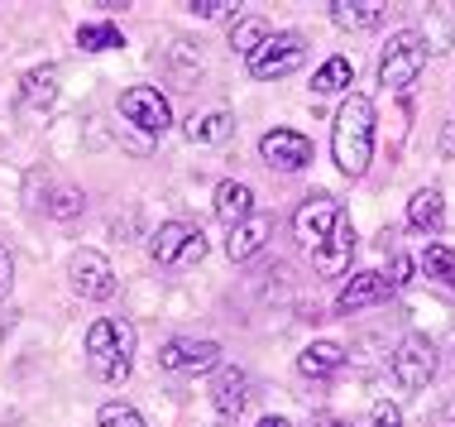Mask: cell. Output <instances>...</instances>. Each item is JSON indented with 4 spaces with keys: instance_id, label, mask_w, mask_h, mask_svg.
I'll return each instance as SVG.
<instances>
[{
    "instance_id": "cell-10",
    "label": "cell",
    "mask_w": 455,
    "mask_h": 427,
    "mask_svg": "<svg viewBox=\"0 0 455 427\" xmlns=\"http://www.w3.org/2000/svg\"><path fill=\"white\" fill-rule=\"evenodd\" d=\"M158 365L173 375H196V370H216L220 365V346L216 341H196V336H173L158 350Z\"/></svg>"
},
{
    "instance_id": "cell-16",
    "label": "cell",
    "mask_w": 455,
    "mask_h": 427,
    "mask_svg": "<svg viewBox=\"0 0 455 427\" xmlns=\"http://www.w3.org/2000/svg\"><path fill=\"white\" fill-rule=\"evenodd\" d=\"M58 82H63L58 63H44V68L24 72V77H20V106H29V111L53 106V101H58Z\"/></svg>"
},
{
    "instance_id": "cell-34",
    "label": "cell",
    "mask_w": 455,
    "mask_h": 427,
    "mask_svg": "<svg viewBox=\"0 0 455 427\" xmlns=\"http://www.w3.org/2000/svg\"><path fill=\"white\" fill-rule=\"evenodd\" d=\"M316 427H336V418H316Z\"/></svg>"
},
{
    "instance_id": "cell-9",
    "label": "cell",
    "mask_w": 455,
    "mask_h": 427,
    "mask_svg": "<svg viewBox=\"0 0 455 427\" xmlns=\"http://www.w3.org/2000/svg\"><path fill=\"white\" fill-rule=\"evenodd\" d=\"M72 293L87 302H106L116 293V270L101 250H77L72 254Z\"/></svg>"
},
{
    "instance_id": "cell-32",
    "label": "cell",
    "mask_w": 455,
    "mask_h": 427,
    "mask_svg": "<svg viewBox=\"0 0 455 427\" xmlns=\"http://www.w3.org/2000/svg\"><path fill=\"white\" fill-rule=\"evenodd\" d=\"M441 149L455 154V125H446V135H441Z\"/></svg>"
},
{
    "instance_id": "cell-26",
    "label": "cell",
    "mask_w": 455,
    "mask_h": 427,
    "mask_svg": "<svg viewBox=\"0 0 455 427\" xmlns=\"http://www.w3.org/2000/svg\"><path fill=\"white\" fill-rule=\"evenodd\" d=\"M96 427H149L140 418V408H130V404H101V413H96Z\"/></svg>"
},
{
    "instance_id": "cell-27",
    "label": "cell",
    "mask_w": 455,
    "mask_h": 427,
    "mask_svg": "<svg viewBox=\"0 0 455 427\" xmlns=\"http://www.w3.org/2000/svg\"><path fill=\"white\" fill-rule=\"evenodd\" d=\"M82 206H87V197H82L77 188H58L53 202H48V216H58V222H72V216H82Z\"/></svg>"
},
{
    "instance_id": "cell-24",
    "label": "cell",
    "mask_w": 455,
    "mask_h": 427,
    "mask_svg": "<svg viewBox=\"0 0 455 427\" xmlns=\"http://www.w3.org/2000/svg\"><path fill=\"white\" fill-rule=\"evenodd\" d=\"M77 44L87 48V53H106V48H125V34H120L116 24H82Z\"/></svg>"
},
{
    "instance_id": "cell-31",
    "label": "cell",
    "mask_w": 455,
    "mask_h": 427,
    "mask_svg": "<svg viewBox=\"0 0 455 427\" xmlns=\"http://www.w3.org/2000/svg\"><path fill=\"white\" fill-rule=\"evenodd\" d=\"M5 284H10V254L0 250V293H5Z\"/></svg>"
},
{
    "instance_id": "cell-2",
    "label": "cell",
    "mask_w": 455,
    "mask_h": 427,
    "mask_svg": "<svg viewBox=\"0 0 455 427\" xmlns=\"http://www.w3.org/2000/svg\"><path fill=\"white\" fill-rule=\"evenodd\" d=\"M87 365L96 380L106 384H125L130 370H134V326L125 317H101L92 322L87 332Z\"/></svg>"
},
{
    "instance_id": "cell-14",
    "label": "cell",
    "mask_w": 455,
    "mask_h": 427,
    "mask_svg": "<svg viewBox=\"0 0 455 427\" xmlns=\"http://www.w3.org/2000/svg\"><path fill=\"white\" fill-rule=\"evenodd\" d=\"M350 254H355V226H350V216L340 212L336 230H331L326 246L316 250V274H326V278L346 274V270H350Z\"/></svg>"
},
{
    "instance_id": "cell-20",
    "label": "cell",
    "mask_w": 455,
    "mask_h": 427,
    "mask_svg": "<svg viewBox=\"0 0 455 427\" xmlns=\"http://www.w3.org/2000/svg\"><path fill=\"white\" fill-rule=\"evenodd\" d=\"M408 222L417 230H441L446 226V197H441V188H422V192H412V202H408Z\"/></svg>"
},
{
    "instance_id": "cell-12",
    "label": "cell",
    "mask_w": 455,
    "mask_h": 427,
    "mask_svg": "<svg viewBox=\"0 0 455 427\" xmlns=\"http://www.w3.org/2000/svg\"><path fill=\"white\" fill-rule=\"evenodd\" d=\"M244 404H250V375L240 365H216V380H212V408L226 423H235Z\"/></svg>"
},
{
    "instance_id": "cell-22",
    "label": "cell",
    "mask_w": 455,
    "mask_h": 427,
    "mask_svg": "<svg viewBox=\"0 0 455 427\" xmlns=\"http://www.w3.org/2000/svg\"><path fill=\"white\" fill-rule=\"evenodd\" d=\"M264 39H268V20H264V15H244V20L230 24V48H235V53H244V58H250Z\"/></svg>"
},
{
    "instance_id": "cell-4",
    "label": "cell",
    "mask_w": 455,
    "mask_h": 427,
    "mask_svg": "<svg viewBox=\"0 0 455 427\" xmlns=\"http://www.w3.org/2000/svg\"><path fill=\"white\" fill-rule=\"evenodd\" d=\"M250 77L254 82H274V77H288V72H298L307 63V39L302 34H292V29H283V34H268V39L254 48L250 58Z\"/></svg>"
},
{
    "instance_id": "cell-7",
    "label": "cell",
    "mask_w": 455,
    "mask_h": 427,
    "mask_svg": "<svg viewBox=\"0 0 455 427\" xmlns=\"http://www.w3.org/2000/svg\"><path fill=\"white\" fill-rule=\"evenodd\" d=\"M388 365H393V380L403 389H427L436 375V346L427 336H403Z\"/></svg>"
},
{
    "instance_id": "cell-17",
    "label": "cell",
    "mask_w": 455,
    "mask_h": 427,
    "mask_svg": "<svg viewBox=\"0 0 455 427\" xmlns=\"http://www.w3.org/2000/svg\"><path fill=\"white\" fill-rule=\"evenodd\" d=\"M268 236H274V226L264 222V216H250V222H240V226H230V240H226V254L235 264L244 260H254L264 246H268Z\"/></svg>"
},
{
    "instance_id": "cell-30",
    "label": "cell",
    "mask_w": 455,
    "mask_h": 427,
    "mask_svg": "<svg viewBox=\"0 0 455 427\" xmlns=\"http://www.w3.org/2000/svg\"><path fill=\"white\" fill-rule=\"evenodd\" d=\"M192 15H202V20H216V15H226V10H235L230 0H192Z\"/></svg>"
},
{
    "instance_id": "cell-19",
    "label": "cell",
    "mask_w": 455,
    "mask_h": 427,
    "mask_svg": "<svg viewBox=\"0 0 455 427\" xmlns=\"http://www.w3.org/2000/svg\"><path fill=\"white\" fill-rule=\"evenodd\" d=\"M326 10L340 29H379V20H384V5H379V0H331Z\"/></svg>"
},
{
    "instance_id": "cell-18",
    "label": "cell",
    "mask_w": 455,
    "mask_h": 427,
    "mask_svg": "<svg viewBox=\"0 0 455 427\" xmlns=\"http://www.w3.org/2000/svg\"><path fill=\"white\" fill-rule=\"evenodd\" d=\"M216 216L226 226L250 222V216H254V188H250V182H235V178L220 182V188H216Z\"/></svg>"
},
{
    "instance_id": "cell-8",
    "label": "cell",
    "mask_w": 455,
    "mask_h": 427,
    "mask_svg": "<svg viewBox=\"0 0 455 427\" xmlns=\"http://www.w3.org/2000/svg\"><path fill=\"white\" fill-rule=\"evenodd\" d=\"M120 116H125L134 130H144V135H164V130L173 125L168 96L158 87H130L125 96H120Z\"/></svg>"
},
{
    "instance_id": "cell-5",
    "label": "cell",
    "mask_w": 455,
    "mask_h": 427,
    "mask_svg": "<svg viewBox=\"0 0 455 427\" xmlns=\"http://www.w3.org/2000/svg\"><path fill=\"white\" fill-rule=\"evenodd\" d=\"M149 254L164 270H188V264H196L206 254V240H202V230L188 226V222H164L149 240Z\"/></svg>"
},
{
    "instance_id": "cell-36",
    "label": "cell",
    "mask_w": 455,
    "mask_h": 427,
    "mask_svg": "<svg viewBox=\"0 0 455 427\" xmlns=\"http://www.w3.org/2000/svg\"><path fill=\"white\" fill-rule=\"evenodd\" d=\"M336 427H346V423H336Z\"/></svg>"
},
{
    "instance_id": "cell-15",
    "label": "cell",
    "mask_w": 455,
    "mask_h": 427,
    "mask_svg": "<svg viewBox=\"0 0 455 427\" xmlns=\"http://www.w3.org/2000/svg\"><path fill=\"white\" fill-rule=\"evenodd\" d=\"M340 365H346V346H340V341H312L298 356V375L302 380H331Z\"/></svg>"
},
{
    "instance_id": "cell-33",
    "label": "cell",
    "mask_w": 455,
    "mask_h": 427,
    "mask_svg": "<svg viewBox=\"0 0 455 427\" xmlns=\"http://www.w3.org/2000/svg\"><path fill=\"white\" fill-rule=\"evenodd\" d=\"M259 427H292V423H288V418H264Z\"/></svg>"
},
{
    "instance_id": "cell-25",
    "label": "cell",
    "mask_w": 455,
    "mask_h": 427,
    "mask_svg": "<svg viewBox=\"0 0 455 427\" xmlns=\"http://www.w3.org/2000/svg\"><path fill=\"white\" fill-rule=\"evenodd\" d=\"M422 270H427V278H441L446 288H455V250L451 246H427Z\"/></svg>"
},
{
    "instance_id": "cell-13",
    "label": "cell",
    "mask_w": 455,
    "mask_h": 427,
    "mask_svg": "<svg viewBox=\"0 0 455 427\" xmlns=\"http://www.w3.org/2000/svg\"><path fill=\"white\" fill-rule=\"evenodd\" d=\"M388 278L379 274V270H364V274H350V284L336 293V312H360V308H374V302H384L388 298Z\"/></svg>"
},
{
    "instance_id": "cell-21",
    "label": "cell",
    "mask_w": 455,
    "mask_h": 427,
    "mask_svg": "<svg viewBox=\"0 0 455 427\" xmlns=\"http://www.w3.org/2000/svg\"><path fill=\"white\" fill-rule=\"evenodd\" d=\"M350 82H355V63H350V58H340V53H336V58H326V63L312 72V92H316V96L346 92Z\"/></svg>"
},
{
    "instance_id": "cell-6",
    "label": "cell",
    "mask_w": 455,
    "mask_h": 427,
    "mask_svg": "<svg viewBox=\"0 0 455 427\" xmlns=\"http://www.w3.org/2000/svg\"><path fill=\"white\" fill-rule=\"evenodd\" d=\"M336 222H340V202L331 197V192H316V197H307L298 212H292V236H298V246H307L316 254L326 246V236L336 230Z\"/></svg>"
},
{
    "instance_id": "cell-1",
    "label": "cell",
    "mask_w": 455,
    "mask_h": 427,
    "mask_svg": "<svg viewBox=\"0 0 455 427\" xmlns=\"http://www.w3.org/2000/svg\"><path fill=\"white\" fill-rule=\"evenodd\" d=\"M331 154H336V168L346 178H364L369 158H374V101L360 92H350L336 111V125H331Z\"/></svg>"
},
{
    "instance_id": "cell-28",
    "label": "cell",
    "mask_w": 455,
    "mask_h": 427,
    "mask_svg": "<svg viewBox=\"0 0 455 427\" xmlns=\"http://www.w3.org/2000/svg\"><path fill=\"white\" fill-rule=\"evenodd\" d=\"M384 278H388V288H403V284L412 278V260L393 250V260H388V274H384Z\"/></svg>"
},
{
    "instance_id": "cell-11",
    "label": "cell",
    "mask_w": 455,
    "mask_h": 427,
    "mask_svg": "<svg viewBox=\"0 0 455 427\" xmlns=\"http://www.w3.org/2000/svg\"><path fill=\"white\" fill-rule=\"evenodd\" d=\"M259 154L268 168H278V173H298V168L312 164V140L298 135V130H268L259 140Z\"/></svg>"
},
{
    "instance_id": "cell-3",
    "label": "cell",
    "mask_w": 455,
    "mask_h": 427,
    "mask_svg": "<svg viewBox=\"0 0 455 427\" xmlns=\"http://www.w3.org/2000/svg\"><path fill=\"white\" fill-rule=\"evenodd\" d=\"M427 39L417 29H398L388 39L384 48V58H379V82H384L388 92H408L417 77H422V68H427Z\"/></svg>"
},
{
    "instance_id": "cell-29",
    "label": "cell",
    "mask_w": 455,
    "mask_h": 427,
    "mask_svg": "<svg viewBox=\"0 0 455 427\" xmlns=\"http://www.w3.org/2000/svg\"><path fill=\"white\" fill-rule=\"evenodd\" d=\"M369 427H403L398 404H374V413H369Z\"/></svg>"
},
{
    "instance_id": "cell-35",
    "label": "cell",
    "mask_w": 455,
    "mask_h": 427,
    "mask_svg": "<svg viewBox=\"0 0 455 427\" xmlns=\"http://www.w3.org/2000/svg\"><path fill=\"white\" fill-rule=\"evenodd\" d=\"M451 418H455V404H451Z\"/></svg>"
},
{
    "instance_id": "cell-23",
    "label": "cell",
    "mask_w": 455,
    "mask_h": 427,
    "mask_svg": "<svg viewBox=\"0 0 455 427\" xmlns=\"http://www.w3.org/2000/svg\"><path fill=\"white\" fill-rule=\"evenodd\" d=\"M230 125H235V120H230L226 111H212V116H202V120H188V140L192 144H220V140H226L230 135Z\"/></svg>"
}]
</instances>
